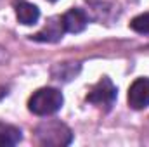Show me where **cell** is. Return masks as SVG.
Returning a JSON list of instances; mask_svg holds the SVG:
<instances>
[{"label":"cell","mask_w":149,"mask_h":147,"mask_svg":"<svg viewBox=\"0 0 149 147\" xmlns=\"http://www.w3.org/2000/svg\"><path fill=\"white\" fill-rule=\"evenodd\" d=\"M64 97L57 88H40L37 90L30 101H28V109L37 116H50L63 107Z\"/></svg>","instance_id":"1"},{"label":"cell","mask_w":149,"mask_h":147,"mask_svg":"<svg viewBox=\"0 0 149 147\" xmlns=\"http://www.w3.org/2000/svg\"><path fill=\"white\" fill-rule=\"evenodd\" d=\"M71 139V130L59 121H45L37 128V140L42 146H68Z\"/></svg>","instance_id":"2"},{"label":"cell","mask_w":149,"mask_h":147,"mask_svg":"<svg viewBox=\"0 0 149 147\" xmlns=\"http://www.w3.org/2000/svg\"><path fill=\"white\" fill-rule=\"evenodd\" d=\"M114 99H116V87L113 85V81L108 76L101 78V80L92 87V90H90L88 95H87V101H88L90 104L99 106V107L104 106V107H108V109L114 104Z\"/></svg>","instance_id":"3"},{"label":"cell","mask_w":149,"mask_h":147,"mask_svg":"<svg viewBox=\"0 0 149 147\" xmlns=\"http://www.w3.org/2000/svg\"><path fill=\"white\" fill-rule=\"evenodd\" d=\"M128 106L132 109H144L149 106V78H137L128 88Z\"/></svg>","instance_id":"4"},{"label":"cell","mask_w":149,"mask_h":147,"mask_svg":"<svg viewBox=\"0 0 149 147\" xmlns=\"http://www.w3.org/2000/svg\"><path fill=\"white\" fill-rule=\"evenodd\" d=\"M88 24V17L81 9H71L63 16V26L68 33H81Z\"/></svg>","instance_id":"5"},{"label":"cell","mask_w":149,"mask_h":147,"mask_svg":"<svg viewBox=\"0 0 149 147\" xmlns=\"http://www.w3.org/2000/svg\"><path fill=\"white\" fill-rule=\"evenodd\" d=\"M64 35V26H63V17H52L49 23H47V26L42 30V31H38L37 35H33V40H37V42H57V40H61Z\"/></svg>","instance_id":"6"},{"label":"cell","mask_w":149,"mask_h":147,"mask_svg":"<svg viewBox=\"0 0 149 147\" xmlns=\"http://www.w3.org/2000/svg\"><path fill=\"white\" fill-rule=\"evenodd\" d=\"M14 9H16V16H17V21L21 24H26V26H31L35 24L40 17V10H38L37 5L26 2V0H19L14 3Z\"/></svg>","instance_id":"7"},{"label":"cell","mask_w":149,"mask_h":147,"mask_svg":"<svg viewBox=\"0 0 149 147\" xmlns=\"http://www.w3.org/2000/svg\"><path fill=\"white\" fill-rule=\"evenodd\" d=\"M21 139H23V135H21L19 128L0 123V146H16L17 142H21Z\"/></svg>","instance_id":"8"},{"label":"cell","mask_w":149,"mask_h":147,"mask_svg":"<svg viewBox=\"0 0 149 147\" xmlns=\"http://www.w3.org/2000/svg\"><path fill=\"white\" fill-rule=\"evenodd\" d=\"M130 28L137 33H149V12H144L132 19Z\"/></svg>","instance_id":"9"},{"label":"cell","mask_w":149,"mask_h":147,"mask_svg":"<svg viewBox=\"0 0 149 147\" xmlns=\"http://www.w3.org/2000/svg\"><path fill=\"white\" fill-rule=\"evenodd\" d=\"M50 2H56V0H50Z\"/></svg>","instance_id":"10"}]
</instances>
